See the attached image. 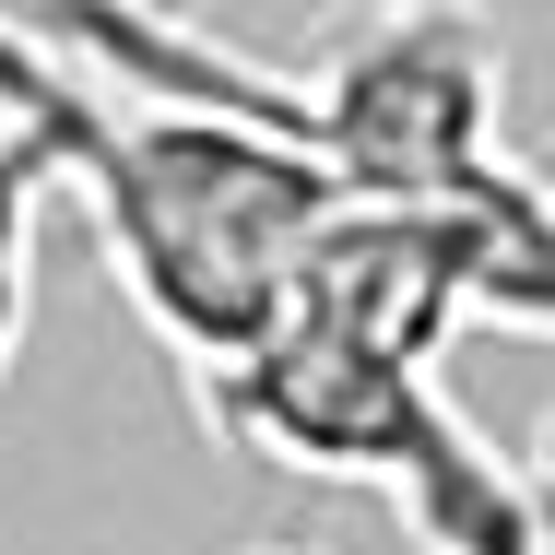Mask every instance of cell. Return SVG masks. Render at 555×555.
Wrapping results in <instances>:
<instances>
[{
    "mask_svg": "<svg viewBox=\"0 0 555 555\" xmlns=\"http://www.w3.org/2000/svg\"><path fill=\"white\" fill-rule=\"evenodd\" d=\"M0 118H24L48 142L107 272L130 284V308L202 390L296 320V272H308L320 224L354 202L296 130L236 107L118 95L12 12H0Z\"/></svg>",
    "mask_w": 555,
    "mask_h": 555,
    "instance_id": "cell-1",
    "label": "cell"
},
{
    "mask_svg": "<svg viewBox=\"0 0 555 555\" xmlns=\"http://www.w3.org/2000/svg\"><path fill=\"white\" fill-rule=\"evenodd\" d=\"M202 414L224 449H248L272 473L378 485L426 555H555L544 473H520L485 438L438 390V366H402V354H366V343L284 320L248 366H224L202 390Z\"/></svg>",
    "mask_w": 555,
    "mask_h": 555,
    "instance_id": "cell-2",
    "label": "cell"
},
{
    "mask_svg": "<svg viewBox=\"0 0 555 555\" xmlns=\"http://www.w3.org/2000/svg\"><path fill=\"white\" fill-rule=\"evenodd\" d=\"M508 118V48L473 0H354L296 72V142L354 202H461Z\"/></svg>",
    "mask_w": 555,
    "mask_h": 555,
    "instance_id": "cell-3",
    "label": "cell"
},
{
    "mask_svg": "<svg viewBox=\"0 0 555 555\" xmlns=\"http://www.w3.org/2000/svg\"><path fill=\"white\" fill-rule=\"evenodd\" d=\"M296 320L402 366H438V343L473 320V224L461 202H343L296 272Z\"/></svg>",
    "mask_w": 555,
    "mask_h": 555,
    "instance_id": "cell-4",
    "label": "cell"
},
{
    "mask_svg": "<svg viewBox=\"0 0 555 555\" xmlns=\"http://www.w3.org/2000/svg\"><path fill=\"white\" fill-rule=\"evenodd\" d=\"M60 190V166H48V142L24 130V118H0V366H12V343L36 320V202Z\"/></svg>",
    "mask_w": 555,
    "mask_h": 555,
    "instance_id": "cell-5",
    "label": "cell"
},
{
    "mask_svg": "<svg viewBox=\"0 0 555 555\" xmlns=\"http://www.w3.org/2000/svg\"><path fill=\"white\" fill-rule=\"evenodd\" d=\"M154 12H202V0H154Z\"/></svg>",
    "mask_w": 555,
    "mask_h": 555,
    "instance_id": "cell-6",
    "label": "cell"
},
{
    "mask_svg": "<svg viewBox=\"0 0 555 555\" xmlns=\"http://www.w3.org/2000/svg\"><path fill=\"white\" fill-rule=\"evenodd\" d=\"M544 178H555V154H544Z\"/></svg>",
    "mask_w": 555,
    "mask_h": 555,
    "instance_id": "cell-7",
    "label": "cell"
},
{
    "mask_svg": "<svg viewBox=\"0 0 555 555\" xmlns=\"http://www.w3.org/2000/svg\"><path fill=\"white\" fill-rule=\"evenodd\" d=\"M272 555H284V544H272Z\"/></svg>",
    "mask_w": 555,
    "mask_h": 555,
    "instance_id": "cell-8",
    "label": "cell"
},
{
    "mask_svg": "<svg viewBox=\"0 0 555 555\" xmlns=\"http://www.w3.org/2000/svg\"><path fill=\"white\" fill-rule=\"evenodd\" d=\"M544 343H555V332H544Z\"/></svg>",
    "mask_w": 555,
    "mask_h": 555,
    "instance_id": "cell-9",
    "label": "cell"
}]
</instances>
